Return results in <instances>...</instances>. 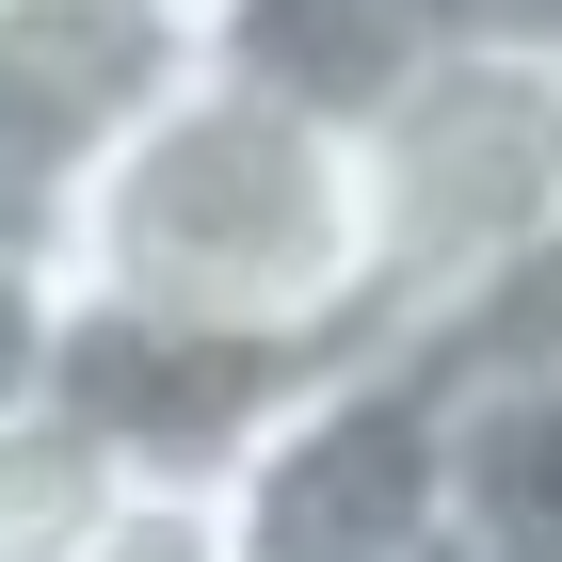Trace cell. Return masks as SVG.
<instances>
[{"label": "cell", "instance_id": "cell-9", "mask_svg": "<svg viewBox=\"0 0 562 562\" xmlns=\"http://www.w3.org/2000/svg\"><path fill=\"white\" fill-rule=\"evenodd\" d=\"M97 498H113V467H97L65 418H16V434H0V562H65L97 530Z\"/></svg>", "mask_w": 562, "mask_h": 562}, {"label": "cell", "instance_id": "cell-1", "mask_svg": "<svg viewBox=\"0 0 562 562\" xmlns=\"http://www.w3.org/2000/svg\"><path fill=\"white\" fill-rule=\"evenodd\" d=\"M48 273L130 322H193V338L258 353H370L386 338V225H370V145L305 130L225 65L145 113L113 161L81 177V210L48 225Z\"/></svg>", "mask_w": 562, "mask_h": 562}, {"label": "cell", "instance_id": "cell-3", "mask_svg": "<svg viewBox=\"0 0 562 562\" xmlns=\"http://www.w3.org/2000/svg\"><path fill=\"white\" fill-rule=\"evenodd\" d=\"M370 225H386V338L450 305L482 258L562 225V65L450 48L386 130H370Z\"/></svg>", "mask_w": 562, "mask_h": 562}, {"label": "cell", "instance_id": "cell-6", "mask_svg": "<svg viewBox=\"0 0 562 562\" xmlns=\"http://www.w3.org/2000/svg\"><path fill=\"white\" fill-rule=\"evenodd\" d=\"M450 48L467 33L434 0H210V65L241 97H273V113H305V130H338V145H370Z\"/></svg>", "mask_w": 562, "mask_h": 562}, {"label": "cell", "instance_id": "cell-12", "mask_svg": "<svg viewBox=\"0 0 562 562\" xmlns=\"http://www.w3.org/2000/svg\"><path fill=\"white\" fill-rule=\"evenodd\" d=\"M467 48H515V65H562V0H434Z\"/></svg>", "mask_w": 562, "mask_h": 562}, {"label": "cell", "instance_id": "cell-13", "mask_svg": "<svg viewBox=\"0 0 562 562\" xmlns=\"http://www.w3.org/2000/svg\"><path fill=\"white\" fill-rule=\"evenodd\" d=\"M193 16H210V0H193Z\"/></svg>", "mask_w": 562, "mask_h": 562}, {"label": "cell", "instance_id": "cell-5", "mask_svg": "<svg viewBox=\"0 0 562 562\" xmlns=\"http://www.w3.org/2000/svg\"><path fill=\"white\" fill-rule=\"evenodd\" d=\"M193 65H210V16L193 0H0V193H16V225L48 241V225L81 210V177Z\"/></svg>", "mask_w": 562, "mask_h": 562}, {"label": "cell", "instance_id": "cell-8", "mask_svg": "<svg viewBox=\"0 0 562 562\" xmlns=\"http://www.w3.org/2000/svg\"><path fill=\"white\" fill-rule=\"evenodd\" d=\"M467 562H562V386L467 418Z\"/></svg>", "mask_w": 562, "mask_h": 562}, {"label": "cell", "instance_id": "cell-10", "mask_svg": "<svg viewBox=\"0 0 562 562\" xmlns=\"http://www.w3.org/2000/svg\"><path fill=\"white\" fill-rule=\"evenodd\" d=\"M65 562H241V547H225V498H193V482H113Z\"/></svg>", "mask_w": 562, "mask_h": 562}, {"label": "cell", "instance_id": "cell-2", "mask_svg": "<svg viewBox=\"0 0 562 562\" xmlns=\"http://www.w3.org/2000/svg\"><path fill=\"white\" fill-rule=\"evenodd\" d=\"M241 562H467V402L402 338L305 370L290 418L225 467Z\"/></svg>", "mask_w": 562, "mask_h": 562}, {"label": "cell", "instance_id": "cell-4", "mask_svg": "<svg viewBox=\"0 0 562 562\" xmlns=\"http://www.w3.org/2000/svg\"><path fill=\"white\" fill-rule=\"evenodd\" d=\"M338 370V353H322ZM305 353H258V338H193V322H130V305H81L65 290V353H48V418L81 434L113 482H193L225 498V467L290 418Z\"/></svg>", "mask_w": 562, "mask_h": 562}, {"label": "cell", "instance_id": "cell-11", "mask_svg": "<svg viewBox=\"0 0 562 562\" xmlns=\"http://www.w3.org/2000/svg\"><path fill=\"white\" fill-rule=\"evenodd\" d=\"M48 353H65V273L33 241H0V434L48 418Z\"/></svg>", "mask_w": 562, "mask_h": 562}, {"label": "cell", "instance_id": "cell-7", "mask_svg": "<svg viewBox=\"0 0 562 562\" xmlns=\"http://www.w3.org/2000/svg\"><path fill=\"white\" fill-rule=\"evenodd\" d=\"M402 353H434L467 418H482V402L562 386V225H530L515 258H482L450 305H418V322H402Z\"/></svg>", "mask_w": 562, "mask_h": 562}]
</instances>
